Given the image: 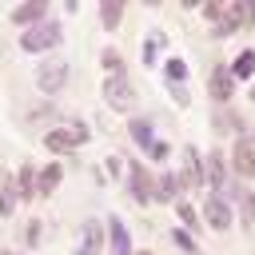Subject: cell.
<instances>
[{
    "label": "cell",
    "instance_id": "obj_1",
    "mask_svg": "<svg viewBox=\"0 0 255 255\" xmlns=\"http://www.w3.org/2000/svg\"><path fill=\"white\" fill-rule=\"evenodd\" d=\"M16 44H20V52H28V56H44V52H56V48L64 44V24L48 16V20L32 24V28H24Z\"/></svg>",
    "mask_w": 255,
    "mask_h": 255
},
{
    "label": "cell",
    "instance_id": "obj_2",
    "mask_svg": "<svg viewBox=\"0 0 255 255\" xmlns=\"http://www.w3.org/2000/svg\"><path fill=\"white\" fill-rule=\"evenodd\" d=\"M68 80H72V64H68L64 56H48V60H40V64H36V76H32V84H36V92H40L44 100L60 96V92L68 88Z\"/></svg>",
    "mask_w": 255,
    "mask_h": 255
},
{
    "label": "cell",
    "instance_id": "obj_3",
    "mask_svg": "<svg viewBox=\"0 0 255 255\" xmlns=\"http://www.w3.org/2000/svg\"><path fill=\"white\" fill-rule=\"evenodd\" d=\"M100 96H104V104H108L112 112H120V116H128V112L139 104V88H135L131 76H104Z\"/></svg>",
    "mask_w": 255,
    "mask_h": 255
},
{
    "label": "cell",
    "instance_id": "obj_4",
    "mask_svg": "<svg viewBox=\"0 0 255 255\" xmlns=\"http://www.w3.org/2000/svg\"><path fill=\"white\" fill-rule=\"evenodd\" d=\"M227 167H231L235 179H255V131H243V135L231 143Z\"/></svg>",
    "mask_w": 255,
    "mask_h": 255
},
{
    "label": "cell",
    "instance_id": "obj_5",
    "mask_svg": "<svg viewBox=\"0 0 255 255\" xmlns=\"http://www.w3.org/2000/svg\"><path fill=\"white\" fill-rule=\"evenodd\" d=\"M124 187H128V195L139 203V207H147L151 203V187H155V175L139 163V159H128V167H124Z\"/></svg>",
    "mask_w": 255,
    "mask_h": 255
},
{
    "label": "cell",
    "instance_id": "obj_6",
    "mask_svg": "<svg viewBox=\"0 0 255 255\" xmlns=\"http://www.w3.org/2000/svg\"><path fill=\"white\" fill-rule=\"evenodd\" d=\"M104 247H108V227H104V219L88 215V219L80 223V231H76V247H72V255H100Z\"/></svg>",
    "mask_w": 255,
    "mask_h": 255
},
{
    "label": "cell",
    "instance_id": "obj_7",
    "mask_svg": "<svg viewBox=\"0 0 255 255\" xmlns=\"http://www.w3.org/2000/svg\"><path fill=\"white\" fill-rule=\"evenodd\" d=\"M199 219H203V227H211V231H231V227H235V207H231L223 195H207L203 207H199Z\"/></svg>",
    "mask_w": 255,
    "mask_h": 255
},
{
    "label": "cell",
    "instance_id": "obj_8",
    "mask_svg": "<svg viewBox=\"0 0 255 255\" xmlns=\"http://www.w3.org/2000/svg\"><path fill=\"white\" fill-rule=\"evenodd\" d=\"M207 96H211L215 108H231V100H235V80H231V68H227V64H211V72H207Z\"/></svg>",
    "mask_w": 255,
    "mask_h": 255
},
{
    "label": "cell",
    "instance_id": "obj_9",
    "mask_svg": "<svg viewBox=\"0 0 255 255\" xmlns=\"http://www.w3.org/2000/svg\"><path fill=\"white\" fill-rule=\"evenodd\" d=\"M243 24H247V0H227L223 16H219V20L207 28V36H215V40H227V36H235Z\"/></svg>",
    "mask_w": 255,
    "mask_h": 255
},
{
    "label": "cell",
    "instance_id": "obj_10",
    "mask_svg": "<svg viewBox=\"0 0 255 255\" xmlns=\"http://www.w3.org/2000/svg\"><path fill=\"white\" fill-rule=\"evenodd\" d=\"M175 175H179L183 191H199V187H207V175H203V151H199L195 143L183 147V167H179Z\"/></svg>",
    "mask_w": 255,
    "mask_h": 255
},
{
    "label": "cell",
    "instance_id": "obj_11",
    "mask_svg": "<svg viewBox=\"0 0 255 255\" xmlns=\"http://www.w3.org/2000/svg\"><path fill=\"white\" fill-rule=\"evenodd\" d=\"M203 175H207V187H211V195H223V187L235 179V175H231V167H227V155H223V147H211V151L203 155Z\"/></svg>",
    "mask_w": 255,
    "mask_h": 255
},
{
    "label": "cell",
    "instance_id": "obj_12",
    "mask_svg": "<svg viewBox=\"0 0 255 255\" xmlns=\"http://www.w3.org/2000/svg\"><path fill=\"white\" fill-rule=\"evenodd\" d=\"M104 227H108V255H135V243H131V231L124 223V215H104Z\"/></svg>",
    "mask_w": 255,
    "mask_h": 255
},
{
    "label": "cell",
    "instance_id": "obj_13",
    "mask_svg": "<svg viewBox=\"0 0 255 255\" xmlns=\"http://www.w3.org/2000/svg\"><path fill=\"white\" fill-rule=\"evenodd\" d=\"M8 20H12L16 28H32V24L48 20V0H20V4L8 12Z\"/></svg>",
    "mask_w": 255,
    "mask_h": 255
},
{
    "label": "cell",
    "instance_id": "obj_14",
    "mask_svg": "<svg viewBox=\"0 0 255 255\" xmlns=\"http://www.w3.org/2000/svg\"><path fill=\"white\" fill-rule=\"evenodd\" d=\"M211 131H219V135H243L247 131V120L235 112V108H211Z\"/></svg>",
    "mask_w": 255,
    "mask_h": 255
},
{
    "label": "cell",
    "instance_id": "obj_15",
    "mask_svg": "<svg viewBox=\"0 0 255 255\" xmlns=\"http://www.w3.org/2000/svg\"><path fill=\"white\" fill-rule=\"evenodd\" d=\"M175 199H183V183H179V175H175L171 167H163V171L155 175L151 203H175Z\"/></svg>",
    "mask_w": 255,
    "mask_h": 255
},
{
    "label": "cell",
    "instance_id": "obj_16",
    "mask_svg": "<svg viewBox=\"0 0 255 255\" xmlns=\"http://www.w3.org/2000/svg\"><path fill=\"white\" fill-rule=\"evenodd\" d=\"M60 179H64V163H60V159H52V163L36 167V199H48V195H56Z\"/></svg>",
    "mask_w": 255,
    "mask_h": 255
},
{
    "label": "cell",
    "instance_id": "obj_17",
    "mask_svg": "<svg viewBox=\"0 0 255 255\" xmlns=\"http://www.w3.org/2000/svg\"><path fill=\"white\" fill-rule=\"evenodd\" d=\"M124 131H128V139L135 143V147H151V139H155V124L147 120V116H128V124H124Z\"/></svg>",
    "mask_w": 255,
    "mask_h": 255
},
{
    "label": "cell",
    "instance_id": "obj_18",
    "mask_svg": "<svg viewBox=\"0 0 255 255\" xmlns=\"http://www.w3.org/2000/svg\"><path fill=\"white\" fill-rule=\"evenodd\" d=\"M96 12H100L104 32H116V28H120V20H124V12H128V0H100V4H96Z\"/></svg>",
    "mask_w": 255,
    "mask_h": 255
},
{
    "label": "cell",
    "instance_id": "obj_19",
    "mask_svg": "<svg viewBox=\"0 0 255 255\" xmlns=\"http://www.w3.org/2000/svg\"><path fill=\"white\" fill-rule=\"evenodd\" d=\"M171 207H175V215H179V223H183V231H191V235H199V231H203V219H199V207H195V203H191L187 195H183V199H175Z\"/></svg>",
    "mask_w": 255,
    "mask_h": 255
},
{
    "label": "cell",
    "instance_id": "obj_20",
    "mask_svg": "<svg viewBox=\"0 0 255 255\" xmlns=\"http://www.w3.org/2000/svg\"><path fill=\"white\" fill-rule=\"evenodd\" d=\"M159 72H163V80H167V84H187V76H191V64H187L183 56H175V52H171V56L159 64Z\"/></svg>",
    "mask_w": 255,
    "mask_h": 255
},
{
    "label": "cell",
    "instance_id": "obj_21",
    "mask_svg": "<svg viewBox=\"0 0 255 255\" xmlns=\"http://www.w3.org/2000/svg\"><path fill=\"white\" fill-rule=\"evenodd\" d=\"M227 68H231V80H235V84H239V80L251 84V80H255V48H243Z\"/></svg>",
    "mask_w": 255,
    "mask_h": 255
},
{
    "label": "cell",
    "instance_id": "obj_22",
    "mask_svg": "<svg viewBox=\"0 0 255 255\" xmlns=\"http://www.w3.org/2000/svg\"><path fill=\"white\" fill-rule=\"evenodd\" d=\"M12 179H16V195H20L24 203H28V199H36V167H32V163H20Z\"/></svg>",
    "mask_w": 255,
    "mask_h": 255
},
{
    "label": "cell",
    "instance_id": "obj_23",
    "mask_svg": "<svg viewBox=\"0 0 255 255\" xmlns=\"http://www.w3.org/2000/svg\"><path fill=\"white\" fill-rule=\"evenodd\" d=\"M100 68H104V76H128V60H124V52L112 48V44L100 52Z\"/></svg>",
    "mask_w": 255,
    "mask_h": 255
},
{
    "label": "cell",
    "instance_id": "obj_24",
    "mask_svg": "<svg viewBox=\"0 0 255 255\" xmlns=\"http://www.w3.org/2000/svg\"><path fill=\"white\" fill-rule=\"evenodd\" d=\"M60 131L68 135V143H72V147H84V143L92 139V128H88L84 120H60Z\"/></svg>",
    "mask_w": 255,
    "mask_h": 255
},
{
    "label": "cell",
    "instance_id": "obj_25",
    "mask_svg": "<svg viewBox=\"0 0 255 255\" xmlns=\"http://www.w3.org/2000/svg\"><path fill=\"white\" fill-rule=\"evenodd\" d=\"M44 147H48V151H52V155H56V159H64V155H72V151H76V147H72V143H68V135H64V131H60V124H56V128H48V131H44Z\"/></svg>",
    "mask_w": 255,
    "mask_h": 255
},
{
    "label": "cell",
    "instance_id": "obj_26",
    "mask_svg": "<svg viewBox=\"0 0 255 255\" xmlns=\"http://www.w3.org/2000/svg\"><path fill=\"white\" fill-rule=\"evenodd\" d=\"M16 203H20V195H16V179H12V175H0V215H12Z\"/></svg>",
    "mask_w": 255,
    "mask_h": 255
},
{
    "label": "cell",
    "instance_id": "obj_27",
    "mask_svg": "<svg viewBox=\"0 0 255 255\" xmlns=\"http://www.w3.org/2000/svg\"><path fill=\"white\" fill-rule=\"evenodd\" d=\"M163 44H167L163 32H147V40H143V68H155L159 64V48Z\"/></svg>",
    "mask_w": 255,
    "mask_h": 255
},
{
    "label": "cell",
    "instance_id": "obj_28",
    "mask_svg": "<svg viewBox=\"0 0 255 255\" xmlns=\"http://www.w3.org/2000/svg\"><path fill=\"white\" fill-rule=\"evenodd\" d=\"M171 243H175L183 255H199V239H195L191 231H183V227H171Z\"/></svg>",
    "mask_w": 255,
    "mask_h": 255
},
{
    "label": "cell",
    "instance_id": "obj_29",
    "mask_svg": "<svg viewBox=\"0 0 255 255\" xmlns=\"http://www.w3.org/2000/svg\"><path fill=\"white\" fill-rule=\"evenodd\" d=\"M40 235H44V223H40V219H28V223L20 227V243H24V247H36Z\"/></svg>",
    "mask_w": 255,
    "mask_h": 255
},
{
    "label": "cell",
    "instance_id": "obj_30",
    "mask_svg": "<svg viewBox=\"0 0 255 255\" xmlns=\"http://www.w3.org/2000/svg\"><path fill=\"white\" fill-rule=\"evenodd\" d=\"M167 96H171L175 108H191V92H187V84H167Z\"/></svg>",
    "mask_w": 255,
    "mask_h": 255
},
{
    "label": "cell",
    "instance_id": "obj_31",
    "mask_svg": "<svg viewBox=\"0 0 255 255\" xmlns=\"http://www.w3.org/2000/svg\"><path fill=\"white\" fill-rule=\"evenodd\" d=\"M167 155H171V143L167 139H151V147H147V159H155V163H167Z\"/></svg>",
    "mask_w": 255,
    "mask_h": 255
},
{
    "label": "cell",
    "instance_id": "obj_32",
    "mask_svg": "<svg viewBox=\"0 0 255 255\" xmlns=\"http://www.w3.org/2000/svg\"><path fill=\"white\" fill-rule=\"evenodd\" d=\"M100 171H104V179H124V155H108Z\"/></svg>",
    "mask_w": 255,
    "mask_h": 255
},
{
    "label": "cell",
    "instance_id": "obj_33",
    "mask_svg": "<svg viewBox=\"0 0 255 255\" xmlns=\"http://www.w3.org/2000/svg\"><path fill=\"white\" fill-rule=\"evenodd\" d=\"M223 8H227V0H207V4H199V12H203V20H211V24H215V20L223 16Z\"/></svg>",
    "mask_w": 255,
    "mask_h": 255
},
{
    "label": "cell",
    "instance_id": "obj_34",
    "mask_svg": "<svg viewBox=\"0 0 255 255\" xmlns=\"http://www.w3.org/2000/svg\"><path fill=\"white\" fill-rule=\"evenodd\" d=\"M48 116H56V108H52L48 100H44V104H36V108H28V120H32V124H36V120H48Z\"/></svg>",
    "mask_w": 255,
    "mask_h": 255
},
{
    "label": "cell",
    "instance_id": "obj_35",
    "mask_svg": "<svg viewBox=\"0 0 255 255\" xmlns=\"http://www.w3.org/2000/svg\"><path fill=\"white\" fill-rule=\"evenodd\" d=\"M247 24H255V0H247Z\"/></svg>",
    "mask_w": 255,
    "mask_h": 255
},
{
    "label": "cell",
    "instance_id": "obj_36",
    "mask_svg": "<svg viewBox=\"0 0 255 255\" xmlns=\"http://www.w3.org/2000/svg\"><path fill=\"white\" fill-rule=\"evenodd\" d=\"M247 100H251V104H255V80H251V84H247Z\"/></svg>",
    "mask_w": 255,
    "mask_h": 255
},
{
    "label": "cell",
    "instance_id": "obj_37",
    "mask_svg": "<svg viewBox=\"0 0 255 255\" xmlns=\"http://www.w3.org/2000/svg\"><path fill=\"white\" fill-rule=\"evenodd\" d=\"M247 203H251V211H255V187H251V191H247Z\"/></svg>",
    "mask_w": 255,
    "mask_h": 255
},
{
    "label": "cell",
    "instance_id": "obj_38",
    "mask_svg": "<svg viewBox=\"0 0 255 255\" xmlns=\"http://www.w3.org/2000/svg\"><path fill=\"white\" fill-rule=\"evenodd\" d=\"M135 255H159V251H151V247H143V251H135Z\"/></svg>",
    "mask_w": 255,
    "mask_h": 255
},
{
    "label": "cell",
    "instance_id": "obj_39",
    "mask_svg": "<svg viewBox=\"0 0 255 255\" xmlns=\"http://www.w3.org/2000/svg\"><path fill=\"white\" fill-rule=\"evenodd\" d=\"M0 255H8V251H4V247H0Z\"/></svg>",
    "mask_w": 255,
    "mask_h": 255
}]
</instances>
